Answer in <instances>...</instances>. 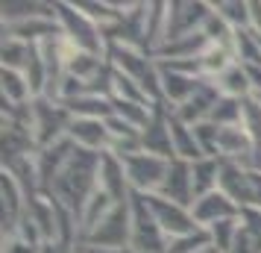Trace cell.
I'll return each mask as SVG.
<instances>
[{
	"label": "cell",
	"instance_id": "1",
	"mask_svg": "<svg viewBox=\"0 0 261 253\" xmlns=\"http://www.w3.org/2000/svg\"><path fill=\"white\" fill-rule=\"evenodd\" d=\"M100 156H103V153H91V150L76 147L71 162L62 168L56 182L50 186L47 197H53L62 209H68L71 215L80 218L83 206L88 203L91 194L100 189Z\"/></svg>",
	"mask_w": 261,
	"mask_h": 253
},
{
	"label": "cell",
	"instance_id": "2",
	"mask_svg": "<svg viewBox=\"0 0 261 253\" xmlns=\"http://www.w3.org/2000/svg\"><path fill=\"white\" fill-rule=\"evenodd\" d=\"M56 21H59L62 36L71 41L76 50L83 53H94V56H106L109 41L103 36V30L76 9V3H62L56 0Z\"/></svg>",
	"mask_w": 261,
	"mask_h": 253
},
{
	"label": "cell",
	"instance_id": "3",
	"mask_svg": "<svg viewBox=\"0 0 261 253\" xmlns=\"http://www.w3.org/2000/svg\"><path fill=\"white\" fill-rule=\"evenodd\" d=\"M129 209H132V250L135 253H167L170 239L162 233L153 209L147 203V197L132 192Z\"/></svg>",
	"mask_w": 261,
	"mask_h": 253
},
{
	"label": "cell",
	"instance_id": "4",
	"mask_svg": "<svg viewBox=\"0 0 261 253\" xmlns=\"http://www.w3.org/2000/svg\"><path fill=\"white\" fill-rule=\"evenodd\" d=\"M71 121L73 115L56 100H47V97L33 100V133H36L38 147H47L53 142L65 139L68 130H71Z\"/></svg>",
	"mask_w": 261,
	"mask_h": 253
},
{
	"label": "cell",
	"instance_id": "5",
	"mask_svg": "<svg viewBox=\"0 0 261 253\" xmlns=\"http://www.w3.org/2000/svg\"><path fill=\"white\" fill-rule=\"evenodd\" d=\"M123 168H126V180H129V189L138 194H155L162 189V182L167 177V168H170V159L153 156V153H132V156L123 159Z\"/></svg>",
	"mask_w": 261,
	"mask_h": 253
},
{
	"label": "cell",
	"instance_id": "6",
	"mask_svg": "<svg viewBox=\"0 0 261 253\" xmlns=\"http://www.w3.org/2000/svg\"><path fill=\"white\" fill-rule=\"evenodd\" d=\"M208 15H212V3H202V0H170L165 41L191 36V33H202V24L208 21Z\"/></svg>",
	"mask_w": 261,
	"mask_h": 253
},
{
	"label": "cell",
	"instance_id": "7",
	"mask_svg": "<svg viewBox=\"0 0 261 253\" xmlns=\"http://www.w3.org/2000/svg\"><path fill=\"white\" fill-rule=\"evenodd\" d=\"M80 244L88 247H132V209L129 203H118L115 212Z\"/></svg>",
	"mask_w": 261,
	"mask_h": 253
},
{
	"label": "cell",
	"instance_id": "8",
	"mask_svg": "<svg viewBox=\"0 0 261 253\" xmlns=\"http://www.w3.org/2000/svg\"><path fill=\"white\" fill-rule=\"evenodd\" d=\"M144 197H147V203H150L155 221H159V227L167 239H179V236H188L194 229H200L188 206H179L173 200L162 197V194H144Z\"/></svg>",
	"mask_w": 261,
	"mask_h": 253
},
{
	"label": "cell",
	"instance_id": "9",
	"mask_svg": "<svg viewBox=\"0 0 261 253\" xmlns=\"http://www.w3.org/2000/svg\"><path fill=\"white\" fill-rule=\"evenodd\" d=\"M141 150L144 153H153V156L170 159V162L176 159L173 139H170V109L165 103H155L153 106V118L141 130Z\"/></svg>",
	"mask_w": 261,
	"mask_h": 253
},
{
	"label": "cell",
	"instance_id": "10",
	"mask_svg": "<svg viewBox=\"0 0 261 253\" xmlns=\"http://www.w3.org/2000/svg\"><path fill=\"white\" fill-rule=\"evenodd\" d=\"M59 33L62 30H59V21H56V12L30 15V18H21V21H3V36L27 41V44H41V41L59 36Z\"/></svg>",
	"mask_w": 261,
	"mask_h": 253
},
{
	"label": "cell",
	"instance_id": "11",
	"mask_svg": "<svg viewBox=\"0 0 261 253\" xmlns=\"http://www.w3.org/2000/svg\"><path fill=\"white\" fill-rule=\"evenodd\" d=\"M217 189L238 203L241 209L252 206V180H249V165L244 162H232V159H220V182Z\"/></svg>",
	"mask_w": 261,
	"mask_h": 253
},
{
	"label": "cell",
	"instance_id": "12",
	"mask_svg": "<svg viewBox=\"0 0 261 253\" xmlns=\"http://www.w3.org/2000/svg\"><path fill=\"white\" fill-rule=\"evenodd\" d=\"M191 215L197 221V227L208 229V227H214V224L226 221V218H238L241 215V206L232 203V200L217 189V192L205 194V197H197L194 206H191Z\"/></svg>",
	"mask_w": 261,
	"mask_h": 253
},
{
	"label": "cell",
	"instance_id": "13",
	"mask_svg": "<svg viewBox=\"0 0 261 253\" xmlns=\"http://www.w3.org/2000/svg\"><path fill=\"white\" fill-rule=\"evenodd\" d=\"M100 189L115 200V203H129L132 200V189L126 180V168H123V159L115 153H103L100 156Z\"/></svg>",
	"mask_w": 261,
	"mask_h": 253
},
{
	"label": "cell",
	"instance_id": "14",
	"mask_svg": "<svg viewBox=\"0 0 261 253\" xmlns=\"http://www.w3.org/2000/svg\"><path fill=\"white\" fill-rule=\"evenodd\" d=\"M68 139L76 147L91 150V153H106L112 147V133H109L106 121H94V118H73Z\"/></svg>",
	"mask_w": 261,
	"mask_h": 253
},
{
	"label": "cell",
	"instance_id": "15",
	"mask_svg": "<svg viewBox=\"0 0 261 253\" xmlns=\"http://www.w3.org/2000/svg\"><path fill=\"white\" fill-rule=\"evenodd\" d=\"M155 194H162L167 200H173L179 206H194V180H191V162H182V159H173L170 168H167V177L162 182V189Z\"/></svg>",
	"mask_w": 261,
	"mask_h": 253
},
{
	"label": "cell",
	"instance_id": "16",
	"mask_svg": "<svg viewBox=\"0 0 261 253\" xmlns=\"http://www.w3.org/2000/svg\"><path fill=\"white\" fill-rule=\"evenodd\" d=\"M159 71H162V103L167 109H176L182 103H188L194 91L200 88L202 80L197 77H188V74L182 71H173V68H165V65H159Z\"/></svg>",
	"mask_w": 261,
	"mask_h": 253
},
{
	"label": "cell",
	"instance_id": "17",
	"mask_svg": "<svg viewBox=\"0 0 261 253\" xmlns=\"http://www.w3.org/2000/svg\"><path fill=\"white\" fill-rule=\"evenodd\" d=\"M62 106L71 112L73 118H94V121H109L115 115V106H112V97L103 95H80L73 100H65Z\"/></svg>",
	"mask_w": 261,
	"mask_h": 253
},
{
	"label": "cell",
	"instance_id": "18",
	"mask_svg": "<svg viewBox=\"0 0 261 253\" xmlns=\"http://www.w3.org/2000/svg\"><path fill=\"white\" fill-rule=\"evenodd\" d=\"M170 139H173V153H176V159H182V162H197V159H202V150L197 145L194 127L185 124V121H179L173 112H170Z\"/></svg>",
	"mask_w": 261,
	"mask_h": 253
},
{
	"label": "cell",
	"instance_id": "19",
	"mask_svg": "<svg viewBox=\"0 0 261 253\" xmlns=\"http://www.w3.org/2000/svg\"><path fill=\"white\" fill-rule=\"evenodd\" d=\"M214 85H217V91L223 97H232V100H247V97H252V85H249V74L247 68L241 65V62H235L232 68H226L217 80H212Z\"/></svg>",
	"mask_w": 261,
	"mask_h": 253
},
{
	"label": "cell",
	"instance_id": "20",
	"mask_svg": "<svg viewBox=\"0 0 261 253\" xmlns=\"http://www.w3.org/2000/svg\"><path fill=\"white\" fill-rule=\"evenodd\" d=\"M0 91H3V103H9V106H27L36 100L27 77L21 71H9V68L0 71Z\"/></svg>",
	"mask_w": 261,
	"mask_h": 253
},
{
	"label": "cell",
	"instance_id": "21",
	"mask_svg": "<svg viewBox=\"0 0 261 253\" xmlns=\"http://www.w3.org/2000/svg\"><path fill=\"white\" fill-rule=\"evenodd\" d=\"M191 180H194V200L217 192V182H220V159L202 156L197 162H191Z\"/></svg>",
	"mask_w": 261,
	"mask_h": 253
},
{
	"label": "cell",
	"instance_id": "22",
	"mask_svg": "<svg viewBox=\"0 0 261 253\" xmlns=\"http://www.w3.org/2000/svg\"><path fill=\"white\" fill-rule=\"evenodd\" d=\"M112 100H126V103H147V106H153V100L147 97L141 83H135L132 77L115 71V68H112Z\"/></svg>",
	"mask_w": 261,
	"mask_h": 253
},
{
	"label": "cell",
	"instance_id": "23",
	"mask_svg": "<svg viewBox=\"0 0 261 253\" xmlns=\"http://www.w3.org/2000/svg\"><path fill=\"white\" fill-rule=\"evenodd\" d=\"M235 33L238 30H232V27L226 24L220 15L212 9V15H208V21L202 24V36L208 38V44H214V48H223V50H235ZM235 56V53H232Z\"/></svg>",
	"mask_w": 261,
	"mask_h": 253
},
{
	"label": "cell",
	"instance_id": "24",
	"mask_svg": "<svg viewBox=\"0 0 261 253\" xmlns=\"http://www.w3.org/2000/svg\"><path fill=\"white\" fill-rule=\"evenodd\" d=\"M212 9L232 30H249V0H214Z\"/></svg>",
	"mask_w": 261,
	"mask_h": 253
},
{
	"label": "cell",
	"instance_id": "25",
	"mask_svg": "<svg viewBox=\"0 0 261 253\" xmlns=\"http://www.w3.org/2000/svg\"><path fill=\"white\" fill-rule=\"evenodd\" d=\"M241 127L249 135L252 147L261 153V97H247L241 103Z\"/></svg>",
	"mask_w": 261,
	"mask_h": 253
},
{
	"label": "cell",
	"instance_id": "26",
	"mask_svg": "<svg viewBox=\"0 0 261 253\" xmlns=\"http://www.w3.org/2000/svg\"><path fill=\"white\" fill-rule=\"evenodd\" d=\"M30 53H33V44H27V41H18V38H6V36H3V48H0V56H3V68L24 74L27 62H30Z\"/></svg>",
	"mask_w": 261,
	"mask_h": 253
},
{
	"label": "cell",
	"instance_id": "27",
	"mask_svg": "<svg viewBox=\"0 0 261 253\" xmlns=\"http://www.w3.org/2000/svg\"><path fill=\"white\" fill-rule=\"evenodd\" d=\"M112 106H115V115H118L120 121H126L129 127H135V130H144L147 124H150V118H153V106H147V103H126V100H112Z\"/></svg>",
	"mask_w": 261,
	"mask_h": 253
},
{
	"label": "cell",
	"instance_id": "28",
	"mask_svg": "<svg viewBox=\"0 0 261 253\" xmlns=\"http://www.w3.org/2000/svg\"><path fill=\"white\" fill-rule=\"evenodd\" d=\"M238 233H241V215H238V218H226V221H220V224L208 227V236H212V247H217L220 253H232Z\"/></svg>",
	"mask_w": 261,
	"mask_h": 253
},
{
	"label": "cell",
	"instance_id": "29",
	"mask_svg": "<svg viewBox=\"0 0 261 253\" xmlns=\"http://www.w3.org/2000/svg\"><path fill=\"white\" fill-rule=\"evenodd\" d=\"M235 62L241 65H261V41L249 30H238L235 33Z\"/></svg>",
	"mask_w": 261,
	"mask_h": 253
},
{
	"label": "cell",
	"instance_id": "30",
	"mask_svg": "<svg viewBox=\"0 0 261 253\" xmlns=\"http://www.w3.org/2000/svg\"><path fill=\"white\" fill-rule=\"evenodd\" d=\"M194 135H197V145H200L202 156L208 159H220V127L217 124H212V121H202V124H197L194 127Z\"/></svg>",
	"mask_w": 261,
	"mask_h": 253
},
{
	"label": "cell",
	"instance_id": "31",
	"mask_svg": "<svg viewBox=\"0 0 261 253\" xmlns=\"http://www.w3.org/2000/svg\"><path fill=\"white\" fill-rule=\"evenodd\" d=\"M205 247H212V236L208 229H194L188 236H179V239H170V247L167 253H202Z\"/></svg>",
	"mask_w": 261,
	"mask_h": 253
},
{
	"label": "cell",
	"instance_id": "32",
	"mask_svg": "<svg viewBox=\"0 0 261 253\" xmlns=\"http://www.w3.org/2000/svg\"><path fill=\"white\" fill-rule=\"evenodd\" d=\"M241 103L244 100H232V97H220L217 106L212 109V124L217 127H241Z\"/></svg>",
	"mask_w": 261,
	"mask_h": 253
},
{
	"label": "cell",
	"instance_id": "33",
	"mask_svg": "<svg viewBox=\"0 0 261 253\" xmlns=\"http://www.w3.org/2000/svg\"><path fill=\"white\" fill-rule=\"evenodd\" d=\"M232 253H261V239H258V236H252L249 229L241 227V233H238Z\"/></svg>",
	"mask_w": 261,
	"mask_h": 253
},
{
	"label": "cell",
	"instance_id": "34",
	"mask_svg": "<svg viewBox=\"0 0 261 253\" xmlns=\"http://www.w3.org/2000/svg\"><path fill=\"white\" fill-rule=\"evenodd\" d=\"M241 227L249 229L252 236H258L261 239V209L258 206H247V209H241Z\"/></svg>",
	"mask_w": 261,
	"mask_h": 253
},
{
	"label": "cell",
	"instance_id": "35",
	"mask_svg": "<svg viewBox=\"0 0 261 253\" xmlns=\"http://www.w3.org/2000/svg\"><path fill=\"white\" fill-rule=\"evenodd\" d=\"M76 247L80 244H71V241H44L41 247H38V253H76Z\"/></svg>",
	"mask_w": 261,
	"mask_h": 253
},
{
	"label": "cell",
	"instance_id": "36",
	"mask_svg": "<svg viewBox=\"0 0 261 253\" xmlns=\"http://www.w3.org/2000/svg\"><path fill=\"white\" fill-rule=\"evenodd\" d=\"M249 74V85H252V97H261V65H244Z\"/></svg>",
	"mask_w": 261,
	"mask_h": 253
},
{
	"label": "cell",
	"instance_id": "37",
	"mask_svg": "<svg viewBox=\"0 0 261 253\" xmlns=\"http://www.w3.org/2000/svg\"><path fill=\"white\" fill-rule=\"evenodd\" d=\"M85 253H135L132 247H88V244H83Z\"/></svg>",
	"mask_w": 261,
	"mask_h": 253
},
{
	"label": "cell",
	"instance_id": "38",
	"mask_svg": "<svg viewBox=\"0 0 261 253\" xmlns=\"http://www.w3.org/2000/svg\"><path fill=\"white\" fill-rule=\"evenodd\" d=\"M258 168H261V153H258Z\"/></svg>",
	"mask_w": 261,
	"mask_h": 253
}]
</instances>
